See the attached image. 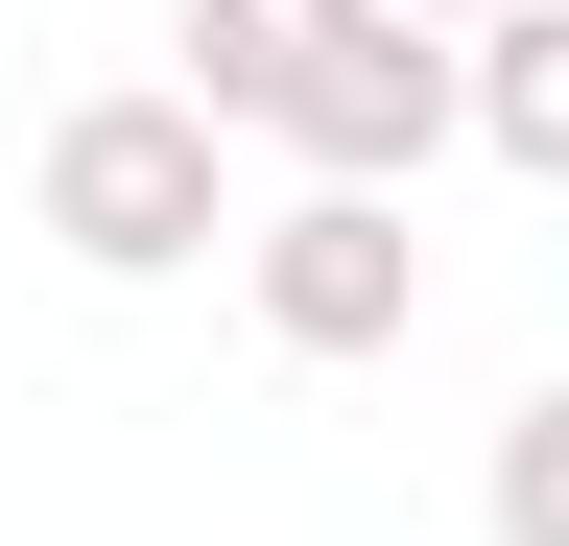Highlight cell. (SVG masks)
<instances>
[{
  "instance_id": "cell-6",
  "label": "cell",
  "mask_w": 569,
  "mask_h": 546,
  "mask_svg": "<svg viewBox=\"0 0 569 546\" xmlns=\"http://www.w3.org/2000/svg\"><path fill=\"white\" fill-rule=\"evenodd\" d=\"M498 546H569V380L498 404Z\"/></svg>"
},
{
  "instance_id": "cell-4",
  "label": "cell",
  "mask_w": 569,
  "mask_h": 546,
  "mask_svg": "<svg viewBox=\"0 0 569 546\" xmlns=\"http://www.w3.org/2000/svg\"><path fill=\"white\" fill-rule=\"evenodd\" d=\"M332 24H356V0H190V72H167V96H213V119H261V143H284V96H309Z\"/></svg>"
},
{
  "instance_id": "cell-7",
  "label": "cell",
  "mask_w": 569,
  "mask_h": 546,
  "mask_svg": "<svg viewBox=\"0 0 569 546\" xmlns=\"http://www.w3.org/2000/svg\"><path fill=\"white\" fill-rule=\"evenodd\" d=\"M403 24H522V0H403Z\"/></svg>"
},
{
  "instance_id": "cell-5",
  "label": "cell",
  "mask_w": 569,
  "mask_h": 546,
  "mask_svg": "<svg viewBox=\"0 0 569 546\" xmlns=\"http://www.w3.org/2000/svg\"><path fill=\"white\" fill-rule=\"evenodd\" d=\"M475 143L569 190V0H522V24H475Z\"/></svg>"
},
{
  "instance_id": "cell-2",
  "label": "cell",
  "mask_w": 569,
  "mask_h": 546,
  "mask_svg": "<svg viewBox=\"0 0 569 546\" xmlns=\"http://www.w3.org/2000/svg\"><path fill=\"white\" fill-rule=\"evenodd\" d=\"M238 286H261L284 357H403L427 332V238H403V190H284L238 238Z\"/></svg>"
},
{
  "instance_id": "cell-3",
  "label": "cell",
  "mask_w": 569,
  "mask_h": 546,
  "mask_svg": "<svg viewBox=\"0 0 569 546\" xmlns=\"http://www.w3.org/2000/svg\"><path fill=\"white\" fill-rule=\"evenodd\" d=\"M451 119H475V48L403 24V0H356V24L309 48V96H284V143H309V190H427Z\"/></svg>"
},
{
  "instance_id": "cell-1",
  "label": "cell",
  "mask_w": 569,
  "mask_h": 546,
  "mask_svg": "<svg viewBox=\"0 0 569 546\" xmlns=\"http://www.w3.org/2000/svg\"><path fill=\"white\" fill-rule=\"evenodd\" d=\"M213 143H238L213 96H71V119H48V238L96 261V286L213 261V238H238V215H213Z\"/></svg>"
}]
</instances>
